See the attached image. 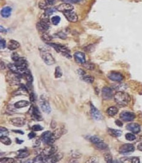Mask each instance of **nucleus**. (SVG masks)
Instances as JSON below:
<instances>
[{
    "label": "nucleus",
    "instance_id": "nucleus-1",
    "mask_svg": "<svg viewBox=\"0 0 142 163\" xmlns=\"http://www.w3.org/2000/svg\"><path fill=\"white\" fill-rule=\"evenodd\" d=\"M114 98L115 102L121 106H127L131 101V97L129 95L123 91L117 92L114 94Z\"/></svg>",
    "mask_w": 142,
    "mask_h": 163
},
{
    "label": "nucleus",
    "instance_id": "nucleus-2",
    "mask_svg": "<svg viewBox=\"0 0 142 163\" xmlns=\"http://www.w3.org/2000/svg\"><path fill=\"white\" fill-rule=\"evenodd\" d=\"M50 21L48 17H45L40 20L39 22L37 23V29L41 33H45L50 28Z\"/></svg>",
    "mask_w": 142,
    "mask_h": 163
},
{
    "label": "nucleus",
    "instance_id": "nucleus-3",
    "mask_svg": "<svg viewBox=\"0 0 142 163\" xmlns=\"http://www.w3.org/2000/svg\"><path fill=\"white\" fill-rule=\"evenodd\" d=\"M40 139L44 143L48 145V146H52L54 142L56 141L53 136V133L49 131L44 132L41 135Z\"/></svg>",
    "mask_w": 142,
    "mask_h": 163
},
{
    "label": "nucleus",
    "instance_id": "nucleus-4",
    "mask_svg": "<svg viewBox=\"0 0 142 163\" xmlns=\"http://www.w3.org/2000/svg\"><path fill=\"white\" fill-rule=\"evenodd\" d=\"M63 158V154L61 153H55L50 155H45V162H57Z\"/></svg>",
    "mask_w": 142,
    "mask_h": 163
},
{
    "label": "nucleus",
    "instance_id": "nucleus-5",
    "mask_svg": "<svg viewBox=\"0 0 142 163\" xmlns=\"http://www.w3.org/2000/svg\"><path fill=\"white\" fill-rule=\"evenodd\" d=\"M15 64L19 70V73L22 75L24 73L28 67V63L24 57H20L19 59L15 62Z\"/></svg>",
    "mask_w": 142,
    "mask_h": 163
},
{
    "label": "nucleus",
    "instance_id": "nucleus-6",
    "mask_svg": "<svg viewBox=\"0 0 142 163\" xmlns=\"http://www.w3.org/2000/svg\"><path fill=\"white\" fill-rule=\"evenodd\" d=\"M41 57H42L44 62L48 65H53L55 63V60L52 54L50 53L42 51V53H41Z\"/></svg>",
    "mask_w": 142,
    "mask_h": 163
},
{
    "label": "nucleus",
    "instance_id": "nucleus-7",
    "mask_svg": "<svg viewBox=\"0 0 142 163\" xmlns=\"http://www.w3.org/2000/svg\"><path fill=\"white\" fill-rule=\"evenodd\" d=\"M39 105L40 106L41 110H42L46 114H49L52 111V108L50 107V105L48 101L46 100L42 96L40 97V99L39 101Z\"/></svg>",
    "mask_w": 142,
    "mask_h": 163
},
{
    "label": "nucleus",
    "instance_id": "nucleus-8",
    "mask_svg": "<svg viewBox=\"0 0 142 163\" xmlns=\"http://www.w3.org/2000/svg\"><path fill=\"white\" fill-rule=\"evenodd\" d=\"M134 150L135 147L132 144H125L120 147L119 152L120 154H122V155H127V154H130L131 153L134 152Z\"/></svg>",
    "mask_w": 142,
    "mask_h": 163
},
{
    "label": "nucleus",
    "instance_id": "nucleus-9",
    "mask_svg": "<svg viewBox=\"0 0 142 163\" xmlns=\"http://www.w3.org/2000/svg\"><path fill=\"white\" fill-rule=\"evenodd\" d=\"M56 9L61 12H63L65 13L66 12H68V11H71L74 9V6H73L71 3H65L59 4L57 7Z\"/></svg>",
    "mask_w": 142,
    "mask_h": 163
},
{
    "label": "nucleus",
    "instance_id": "nucleus-10",
    "mask_svg": "<svg viewBox=\"0 0 142 163\" xmlns=\"http://www.w3.org/2000/svg\"><path fill=\"white\" fill-rule=\"evenodd\" d=\"M120 117V118L124 121L131 122L135 119V114L133 112H128V111H124L121 113Z\"/></svg>",
    "mask_w": 142,
    "mask_h": 163
},
{
    "label": "nucleus",
    "instance_id": "nucleus-11",
    "mask_svg": "<svg viewBox=\"0 0 142 163\" xmlns=\"http://www.w3.org/2000/svg\"><path fill=\"white\" fill-rule=\"evenodd\" d=\"M48 45H50V46H51L52 47H53L55 49L57 52L61 53L62 54L63 53L70 52V51L67 48V47H66L65 46H64V45H62L60 44L55 43H48Z\"/></svg>",
    "mask_w": 142,
    "mask_h": 163
},
{
    "label": "nucleus",
    "instance_id": "nucleus-12",
    "mask_svg": "<svg viewBox=\"0 0 142 163\" xmlns=\"http://www.w3.org/2000/svg\"><path fill=\"white\" fill-rule=\"evenodd\" d=\"M108 78L113 81L121 82V81L123 80L124 76L121 73H119V72L112 71L108 75Z\"/></svg>",
    "mask_w": 142,
    "mask_h": 163
},
{
    "label": "nucleus",
    "instance_id": "nucleus-13",
    "mask_svg": "<svg viewBox=\"0 0 142 163\" xmlns=\"http://www.w3.org/2000/svg\"><path fill=\"white\" fill-rule=\"evenodd\" d=\"M10 123L17 127H22L25 124V119L23 117H15V118L11 119L9 121Z\"/></svg>",
    "mask_w": 142,
    "mask_h": 163
},
{
    "label": "nucleus",
    "instance_id": "nucleus-14",
    "mask_svg": "<svg viewBox=\"0 0 142 163\" xmlns=\"http://www.w3.org/2000/svg\"><path fill=\"white\" fill-rule=\"evenodd\" d=\"M90 108H91V114L93 118L96 120H101L102 118L101 114H100V111L93 105L92 103H91Z\"/></svg>",
    "mask_w": 142,
    "mask_h": 163
},
{
    "label": "nucleus",
    "instance_id": "nucleus-15",
    "mask_svg": "<svg viewBox=\"0 0 142 163\" xmlns=\"http://www.w3.org/2000/svg\"><path fill=\"white\" fill-rule=\"evenodd\" d=\"M64 15L66 17L67 20L72 23H75L79 20V18H78V15H77V13L74 12H73L72 11L66 12L64 13Z\"/></svg>",
    "mask_w": 142,
    "mask_h": 163
},
{
    "label": "nucleus",
    "instance_id": "nucleus-16",
    "mask_svg": "<svg viewBox=\"0 0 142 163\" xmlns=\"http://www.w3.org/2000/svg\"><path fill=\"white\" fill-rule=\"evenodd\" d=\"M126 128L127 130H129L131 131L132 133L137 134L140 132L141 131V127L140 125L138 124H135V123H132L127 125Z\"/></svg>",
    "mask_w": 142,
    "mask_h": 163
},
{
    "label": "nucleus",
    "instance_id": "nucleus-17",
    "mask_svg": "<svg viewBox=\"0 0 142 163\" xmlns=\"http://www.w3.org/2000/svg\"><path fill=\"white\" fill-rule=\"evenodd\" d=\"M102 98L104 100H110L113 97V92L112 89L108 87H104L102 90Z\"/></svg>",
    "mask_w": 142,
    "mask_h": 163
},
{
    "label": "nucleus",
    "instance_id": "nucleus-18",
    "mask_svg": "<svg viewBox=\"0 0 142 163\" xmlns=\"http://www.w3.org/2000/svg\"><path fill=\"white\" fill-rule=\"evenodd\" d=\"M74 56L75 61L78 63H80V64H83V63L86 62L85 54L83 53L77 51L74 53Z\"/></svg>",
    "mask_w": 142,
    "mask_h": 163
},
{
    "label": "nucleus",
    "instance_id": "nucleus-19",
    "mask_svg": "<svg viewBox=\"0 0 142 163\" xmlns=\"http://www.w3.org/2000/svg\"><path fill=\"white\" fill-rule=\"evenodd\" d=\"M32 116L34 119H35L36 120L41 121L42 120V117L41 116L40 112L39 111V109L37 106H33V110H32Z\"/></svg>",
    "mask_w": 142,
    "mask_h": 163
},
{
    "label": "nucleus",
    "instance_id": "nucleus-20",
    "mask_svg": "<svg viewBox=\"0 0 142 163\" xmlns=\"http://www.w3.org/2000/svg\"><path fill=\"white\" fill-rule=\"evenodd\" d=\"M12 8L9 6H6L3 7L1 11V15L3 18H5V19H7V18H9L12 13Z\"/></svg>",
    "mask_w": 142,
    "mask_h": 163
},
{
    "label": "nucleus",
    "instance_id": "nucleus-21",
    "mask_svg": "<svg viewBox=\"0 0 142 163\" xmlns=\"http://www.w3.org/2000/svg\"><path fill=\"white\" fill-rule=\"evenodd\" d=\"M57 147L55 146H50V147L48 148H46L44 150L43 152L42 153V154H44V155H52V154H54L57 153Z\"/></svg>",
    "mask_w": 142,
    "mask_h": 163
},
{
    "label": "nucleus",
    "instance_id": "nucleus-22",
    "mask_svg": "<svg viewBox=\"0 0 142 163\" xmlns=\"http://www.w3.org/2000/svg\"><path fill=\"white\" fill-rule=\"evenodd\" d=\"M20 47V43L15 40H10L8 43L7 48L10 50H15V49Z\"/></svg>",
    "mask_w": 142,
    "mask_h": 163
},
{
    "label": "nucleus",
    "instance_id": "nucleus-23",
    "mask_svg": "<svg viewBox=\"0 0 142 163\" xmlns=\"http://www.w3.org/2000/svg\"><path fill=\"white\" fill-rule=\"evenodd\" d=\"M108 133L110 135L114 138H118L122 135V131L121 130H114L113 128H108Z\"/></svg>",
    "mask_w": 142,
    "mask_h": 163
},
{
    "label": "nucleus",
    "instance_id": "nucleus-24",
    "mask_svg": "<svg viewBox=\"0 0 142 163\" xmlns=\"http://www.w3.org/2000/svg\"><path fill=\"white\" fill-rule=\"evenodd\" d=\"M121 161L122 162H131L133 163H139L140 160L138 157H125L121 158Z\"/></svg>",
    "mask_w": 142,
    "mask_h": 163
},
{
    "label": "nucleus",
    "instance_id": "nucleus-25",
    "mask_svg": "<svg viewBox=\"0 0 142 163\" xmlns=\"http://www.w3.org/2000/svg\"><path fill=\"white\" fill-rule=\"evenodd\" d=\"M29 105H30V102L28 101H25V100L19 101V102H18L14 104L15 108H17V109L25 108V107L28 106Z\"/></svg>",
    "mask_w": 142,
    "mask_h": 163
},
{
    "label": "nucleus",
    "instance_id": "nucleus-26",
    "mask_svg": "<svg viewBox=\"0 0 142 163\" xmlns=\"http://www.w3.org/2000/svg\"><path fill=\"white\" fill-rule=\"evenodd\" d=\"M118 110L115 106L110 107L107 111L108 115L110 116H112V117L115 116L118 113Z\"/></svg>",
    "mask_w": 142,
    "mask_h": 163
},
{
    "label": "nucleus",
    "instance_id": "nucleus-27",
    "mask_svg": "<svg viewBox=\"0 0 142 163\" xmlns=\"http://www.w3.org/2000/svg\"><path fill=\"white\" fill-rule=\"evenodd\" d=\"M0 141L2 144L6 145V146H10L11 144V140L7 136H2L0 138Z\"/></svg>",
    "mask_w": 142,
    "mask_h": 163
},
{
    "label": "nucleus",
    "instance_id": "nucleus-28",
    "mask_svg": "<svg viewBox=\"0 0 142 163\" xmlns=\"http://www.w3.org/2000/svg\"><path fill=\"white\" fill-rule=\"evenodd\" d=\"M30 155V153L26 150H20L18 152L17 158H24L28 157Z\"/></svg>",
    "mask_w": 142,
    "mask_h": 163
},
{
    "label": "nucleus",
    "instance_id": "nucleus-29",
    "mask_svg": "<svg viewBox=\"0 0 142 163\" xmlns=\"http://www.w3.org/2000/svg\"><path fill=\"white\" fill-rule=\"evenodd\" d=\"M55 8L54 7H49V8H47L45 9V12H44V15L45 17H48L50 15H52L53 13L55 12L56 10Z\"/></svg>",
    "mask_w": 142,
    "mask_h": 163
},
{
    "label": "nucleus",
    "instance_id": "nucleus-30",
    "mask_svg": "<svg viewBox=\"0 0 142 163\" xmlns=\"http://www.w3.org/2000/svg\"><path fill=\"white\" fill-rule=\"evenodd\" d=\"M7 67L12 72H13V73H20L19 70V69H18V68H17V65H15V63L14 64H12V63H11V64H9L7 65Z\"/></svg>",
    "mask_w": 142,
    "mask_h": 163
},
{
    "label": "nucleus",
    "instance_id": "nucleus-31",
    "mask_svg": "<svg viewBox=\"0 0 142 163\" xmlns=\"http://www.w3.org/2000/svg\"><path fill=\"white\" fill-rule=\"evenodd\" d=\"M82 79H83L84 81L86 83H93L94 82V77L91 76V75H85L81 77Z\"/></svg>",
    "mask_w": 142,
    "mask_h": 163
},
{
    "label": "nucleus",
    "instance_id": "nucleus-32",
    "mask_svg": "<svg viewBox=\"0 0 142 163\" xmlns=\"http://www.w3.org/2000/svg\"><path fill=\"white\" fill-rule=\"evenodd\" d=\"M62 133H63V132H62L61 129H60V128L57 129L53 133V136L55 139L57 140L61 136V135L63 134Z\"/></svg>",
    "mask_w": 142,
    "mask_h": 163
},
{
    "label": "nucleus",
    "instance_id": "nucleus-33",
    "mask_svg": "<svg viewBox=\"0 0 142 163\" xmlns=\"http://www.w3.org/2000/svg\"><path fill=\"white\" fill-rule=\"evenodd\" d=\"M83 66L85 67L86 69L90 70H93L95 69V65L94 64L90 62H85L83 64Z\"/></svg>",
    "mask_w": 142,
    "mask_h": 163
},
{
    "label": "nucleus",
    "instance_id": "nucleus-34",
    "mask_svg": "<svg viewBox=\"0 0 142 163\" xmlns=\"http://www.w3.org/2000/svg\"><path fill=\"white\" fill-rule=\"evenodd\" d=\"M95 145H96V146L99 149H100V150H106V149H107V148H108L107 145L105 143H104L103 142V141L98 143V144H96Z\"/></svg>",
    "mask_w": 142,
    "mask_h": 163
},
{
    "label": "nucleus",
    "instance_id": "nucleus-35",
    "mask_svg": "<svg viewBox=\"0 0 142 163\" xmlns=\"http://www.w3.org/2000/svg\"><path fill=\"white\" fill-rule=\"evenodd\" d=\"M55 76L56 78H61L63 76V71L61 69H60V67L59 66L55 68Z\"/></svg>",
    "mask_w": 142,
    "mask_h": 163
},
{
    "label": "nucleus",
    "instance_id": "nucleus-36",
    "mask_svg": "<svg viewBox=\"0 0 142 163\" xmlns=\"http://www.w3.org/2000/svg\"><path fill=\"white\" fill-rule=\"evenodd\" d=\"M0 162H1V163H12L15 162V161L14 159L11 158H1Z\"/></svg>",
    "mask_w": 142,
    "mask_h": 163
},
{
    "label": "nucleus",
    "instance_id": "nucleus-37",
    "mask_svg": "<svg viewBox=\"0 0 142 163\" xmlns=\"http://www.w3.org/2000/svg\"><path fill=\"white\" fill-rule=\"evenodd\" d=\"M60 20H61V18L58 15L53 17L51 19L52 23L53 25H58L59 24V23L60 22Z\"/></svg>",
    "mask_w": 142,
    "mask_h": 163
},
{
    "label": "nucleus",
    "instance_id": "nucleus-38",
    "mask_svg": "<svg viewBox=\"0 0 142 163\" xmlns=\"http://www.w3.org/2000/svg\"><path fill=\"white\" fill-rule=\"evenodd\" d=\"M41 38H42V39L45 42H50L52 40V36L46 33H44Z\"/></svg>",
    "mask_w": 142,
    "mask_h": 163
},
{
    "label": "nucleus",
    "instance_id": "nucleus-39",
    "mask_svg": "<svg viewBox=\"0 0 142 163\" xmlns=\"http://www.w3.org/2000/svg\"><path fill=\"white\" fill-rule=\"evenodd\" d=\"M90 141L92 143H93L94 144H98L100 142L102 141V140H101L99 138H98L97 136H91L90 138Z\"/></svg>",
    "mask_w": 142,
    "mask_h": 163
},
{
    "label": "nucleus",
    "instance_id": "nucleus-40",
    "mask_svg": "<svg viewBox=\"0 0 142 163\" xmlns=\"http://www.w3.org/2000/svg\"><path fill=\"white\" fill-rule=\"evenodd\" d=\"M125 137L127 141H133L136 139L135 136L131 133H127L125 136Z\"/></svg>",
    "mask_w": 142,
    "mask_h": 163
},
{
    "label": "nucleus",
    "instance_id": "nucleus-41",
    "mask_svg": "<svg viewBox=\"0 0 142 163\" xmlns=\"http://www.w3.org/2000/svg\"><path fill=\"white\" fill-rule=\"evenodd\" d=\"M104 159L105 161L107 162H113V158L112 156L110 153H106L104 155Z\"/></svg>",
    "mask_w": 142,
    "mask_h": 163
},
{
    "label": "nucleus",
    "instance_id": "nucleus-42",
    "mask_svg": "<svg viewBox=\"0 0 142 163\" xmlns=\"http://www.w3.org/2000/svg\"><path fill=\"white\" fill-rule=\"evenodd\" d=\"M47 6L48 5L47 3H45V0H44V1H40L39 3V7L41 9H45L47 8Z\"/></svg>",
    "mask_w": 142,
    "mask_h": 163
},
{
    "label": "nucleus",
    "instance_id": "nucleus-43",
    "mask_svg": "<svg viewBox=\"0 0 142 163\" xmlns=\"http://www.w3.org/2000/svg\"><path fill=\"white\" fill-rule=\"evenodd\" d=\"M44 129L42 126H41L40 125H34L32 126V130L34 131H42Z\"/></svg>",
    "mask_w": 142,
    "mask_h": 163
},
{
    "label": "nucleus",
    "instance_id": "nucleus-44",
    "mask_svg": "<svg viewBox=\"0 0 142 163\" xmlns=\"http://www.w3.org/2000/svg\"><path fill=\"white\" fill-rule=\"evenodd\" d=\"M11 59L13 61L17 62L20 59L19 54L17 53H13L11 54Z\"/></svg>",
    "mask_w": 142,
    "mask_h": 163
},
{
    "label": "nucleus",
    "instance_id": "nucleus-45",
    "mask_svg": "<svg viewBox=\"0 0 142 163\" xmlns=\"http://www.w3.org/2000/svg\"><path fill=\"white\" fill-rule=\"evenodd\" d=\"M0 131H1V136H7L9 133V131L5 127H3L1 126V129H0Z\"/></svg>",
    "mask_w": 142,
    "mask_h": 163
},
{
    "label": "nucleus",
    "instance_id": "nucleus-46",
    "mask_svg": "<svg viewBox=\"0 0 142 163\" xmlns=\"http://www.w3.org/2000/svg\"><path fill=\"white\" fill-rule=\"evenodd\" d=\"M0 45H1V49H4L6 47V40L4 39H1V40H0Z\"/></svg>",
    "mask_w": 142,
    "mask_h": 163
},
{
    "label": "nucleus",
    "instance_id": "nucleus-47",
    "mask_svg": "<svg viewBox=\"0 0 142 163\" xmlns=\"http://www.w3.org/2000/svg\"><path fill=\"white\" fill-rule=\"evenodd\" d=\"M57 35L58 37H59L62 39H65L67 37L66 34L64 33H63V32H59V33H57Z\"/></svg>",
    "mask_w": 142,
    "mask_h": 163
},
{
    "label": "nucleus",
    "instance_id": "nucleus-48",
    "mask_svg": "<svg viewBox=\"0 0 142 163\" xmlns=\"http://www.w3.org/2000/svg\"><path fill=\"white\" fill-rule=\"evenodd\" d=\"M63 1H65L66 3H79L80 2L82 1V0H63Z\"/></svg>",
    "mask_w": 142,
    "mask_h": 163
},
{
    "label": "nucleus",
    "instance_id": "nucleus-49",
    "mask_svg": "<svg viewBox=\"0 0 142 163\" xmlns=\"http://www.w3.org/2000/svg\"><path fill=\"white\" fill-rule=\"evenodd\" d=\"M30 99L31 103H34L36 102V96L34 93H31L30 95Z\"/></svg>",
    "mask_w": 142,
    "mask_h": 163
},
{
    "label": "nucleus",
    "instance_id": "nucleus-50",
    "mask_svg": "<svg viewBox=\"0 0 142 163\" xmlns=\"http://www.w3.org/2000/svg\"><path fill=\"white\" fill-rule=\"evenodd\" d=\"M98 159L97 157H91L90 158L88 161H87V162H98Z\"/></svg>",
    "mask_w": 142,
    "mask_h": 163
},
{
    "label": "nucleus",
    "instance_id": "nucleus-51",
    "mask_svg": "<svg viewBox=\"0 0 142 163\" xmlns=\"http://www.w3.org/2000/svg\"><path fill=\"white\" fill-rule=\"evenodd\" d=\"M45 1L48 6H52L55 3V0H45Z\"/></svg>",
    "mask_w": 142,
    "mask_h": 163
},
{
    "label": "nucleus",
    "instance_id": "nucleus-52",
    "mask_svg": "<svg viewBox=\"0 0 142 163\" xmlns=\"http://www.w3.org/2000/svg\"><path fill=\"white\" fill-rule=\"evenodd\" d=\"M78 73H79V75L81 76V77L85 76V75H86V72H85L84 70H81V69H79V70H78Z\"/></svg>",
    "mask_w": 142,
    "mask_h": 163
},
{
    "label": "nucleus",
    "instance_id": "nucleus-53",
    "mask_svg": "<svg viewBox=\"0 0 142 163\" xmlns=\"http://www.w3.org/2000/svg\"><path fill=\"white\" fill-rule=\"evenodd\" d=\"M36 136V134L34 132H31L30 133V134H28V138L30 139H33Z\"/></svg>",
    "mask_w": 142,
    "mask_h": 163
},
{
    "label": "nucleus",
    "instance_id": "nucleus-54",
    "mask_svg": "<svg viewBox=\"0 0 142 163\" xmlns=\"http://www.w3.org/2000/svg\"><path fill=\"white\" fill-rule=\"evenodd\" d=\"M20 90H24V91H27L28 90V89H27L26 86L24 84H20Z\"/></svg>",
    "mask_w": 142,
    "mask_h": 163
},
{
    "label": "nucleus",
    "instance_id": "nucleus-55",
    "mask_svg": "<svg viewBox=\"0 0 142 163\" xmlns=\"http://www.w3.org/2000/svg\"><path fill=\"white\" fill-rule=\"evenodd\" d=\"M12 131L14 133H19L20 134H24V131H22L21 130H12Z\"/></svg>",
    "mask_w": 142,
    "mask_h": 163
},
{
    "label": "nucleus",
    "instance_id": "nucleus-56",
    "mask_svg": "<svg viewBox=\"0 0 142 163\" xmlns=\"http://www.w3.org/2000/svg\"><path fill=\"white\" fill-rule=\"evenodd\" d=\"M115 124L118 126H122V123L119 120H117L115 121Z\"/></svg>",
    "mask_w": 142,
    "mask_h": 163
},
{
    "label": "nucleus",
    "instance_id": "nucleus-57",
    "mask_svg": "<svg viewBox=\"0 0 142 163\" xmlns=\"http://www.w3.org/2000/svg\"><path fill=\"white\" fill-rule=\"evenodd\" d=\"M40 141H39V140H36V142H35V145L34 146V147H37L38 146H40Z\"/></svg>",
    "mask_w": 142,
    "mask_h": 163
},
{
    "label": "nucleus",
    "instance_id": "nucleus-58",
    "mask_svg": "<svg viewBox=\"0 0 142 163\" xmlns=\"http://www.w3.org/2000/svg\"><path fill=\"white\" fill-rule=\"evenodd\" d=\"M15 141L17 144H21L22 142H24V141H23V140H20L19 138H16Z\"/></svg>",
    "mask_w": 142,
    "mask_h": 163
},
{
    "label": "nucleus",
    "instance_id": "nucleus-59",
    "mask_svg": "<svg viewBox=\"0 0 142 163\" xmlns=\"http://www.w3.org/2000/svg\"><path fill=\"white\" fill-rule=\"evenodd\" d=\"M0 28H1V33H6L7 32V30L5 28H4V27H3V26H1V27H0Z\"/></svg>",
    "mask_w": 142,
    "mask_h": 163
},
{
    "label": "nucleus",
    "instance_id": "nucleus-60",
    "mask_svg": "<svg viewBox=\"0 0 142 163\" xmlns=\"http://www.w3.org/2000/svg\"><path fill=\"white\" fill-rule=\"evenodd\" d=\"M5 69V65H4V63L3 61H1V70H3Z\"/></svg>",
    "mask_w": 142,
    "mask_h": 163
},
{
    "label": "nucleus",
    "instance_id": "nucleus-61",
    "mask_svg": "<svg viewBox=\"0 0 142 163\" xmlns=\"http://www.w3.org/2000/svg\"><path fill=\"white\" fill-rule=\"evenodd\" d=\"M137 148H138L139 150L142 151V143L139 144L138 145V146H137Z\"/></svg>",
    "mask_w": 142,
    "mask_h": 163
},
{
    "label": "nucleus",
    "instance_id": "nucleus-62",
    "mask_svg": "<svg viewBox=\"0 0 142 163\" xmlns=\"http://www.w3.org/2000/svg\"><path fill=\"white\" fill-rule=\"evenodd\" d=\"M61 1H63V0H61Z\"/></svg>",
    "mask_w": 142,
    "mask_h": 163
}]
</instances>
